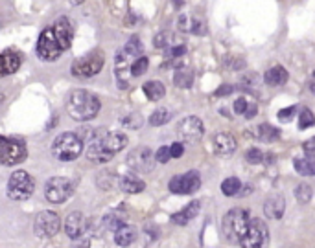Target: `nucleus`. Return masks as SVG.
I'll use <instances>...</instances> for the list:
<instances>
[{"label":"nucleus","mask_w":315,"mask_h":248,"mask_svg":"<svg viewBox=\"0 0 315 248\" xmlns=\"http://www.w3.org/2000/svg\"><path fill=\"white\" fill-rule=\"evenodd\" d=\"M172 120V112L168 108H157L153 110V114L149 116V125L153 127H160V125H166Z\"/></svg>","instance_id":"28"},{"label":"nucleus","mask_w":315,"mask_h":248,"mask_svg":"<svg viewBox=\"0 0 315 248\" xmlns=\"http://www.w3.org/2000/svg\"><path fill=\"white\" fill-rule=\"evenodd\" d=\"M2 99H4V96H2V94H0V105H2Z\"/></svg>","instance_id":"54"},{"label":"nucleus","mask_w":315,"mask_h":248,"mask_svg":"<svg viewBox=\"0 0 315 248\" xmlns=\"http://www.w3.org/2000/svg\"><path fill=\"white\" fill-rule=\"evenodd\" d=\"M251 223V215L247 210L241 208H234L223 217V233L225 239L229 243H238L240 245L241 237L245 235V231Z\"/></svg>","instance_id":"4"},{"label":"nucleus","mask_w":315,"mask_h":248,"mask_svg":"<svg viewBox=\"0 0 315 248\" xmlns=\"http://www.w3.org/2000/svg\"><path fill=\"white\" fill-rule=\"evenodd\" d=\"M302 151H304L306 158H314L315 160V136L302 143Z\"/></svg>","instance_id":"41"},{"label":"nucleus","mask_w":315,"mask_h":248,"mask_svg":"<svg viewBox=\"0 0 315 248\" xmlns=\"http://www.w3.org/2000/svg\"><path fill=\"white\" fill-rule=\"evenodd\" d=\"M314 74H315V72H314Z\"/></svg>","instance_id":"55"},{"label":"nucleus","mask_w":315,"mask_h":248,"mask_svg":"<svg viewBox=\"0 0 315 248\" xmlns=\"http://www.w3.org/2000/svg\"><path fill=\"white\" fill-rule=\"evenodd\" d=\"M212 147L219 157H231L238 147V142L231 132H216L212 138Z\"/></svg>","instance_id":"16"},{"label":"nucleus","mask_w":315,"mask_h":248,"mask_svg":"<svg viewBox=\"0 0 315 248\" xmlns=\"http://www.w3.org/2000/svg\"><path fill=\"white\" fill-rule=\"evenodd\" d=\"M52 26H54V32L58 35L59 42L65 46V50L70 48V42H72V28H70L68 18L61 17V18H58Z\"/></svg>","instance_id":"19"},{"label":"nucleus","mask_w":315,"mask_h":248,"mask_svg":"<svg viewBox=\"0 0 315 248\" xmlns=\"http://www.w3.org/2000/svg\"><path fill=\"white\" fill-rule=\"evenodd\" d=\"M312 125H315V116L312 114L310 108H302L300 114H298V127L300 129H308Z\"/></svg>","instance_id":"36"},{"label":"nucleus","mask_w":315,"mask_h":248,"mask_svg":"<svg viewBox=\"0 0 315 248\" xmlns=\"http://www.w3.org/2000/svg\"><path fill=\"white\" fill-rule=\"evenodd\" d=\"M89 228V221L85 219V215L81 212H72V213H68L65 221V231L66 235L70 237V239H79L83 237V233L87 231Z\"/></svg>","instance_id":"15"},{"label":"nucleus","mask_w":315,"mask_h":248,"mask_svg":"<svg viewBox=\"0 0 315 248\" xmlns=\"http://www.w3.org/2000/svg\"><path fill=\"white\" fill-rule=\"evenodd\" d=\"M174 83L179 89H190L192 85H194V72L186 70V68L177 70L174 75Z\"/></svg>","instance_id":"27"},{"label":"nucleus","mask_w":315,"mask_h":248,"mask_svg":"<svg viewBox=\"0 0 315 248\" xmlns=\"http://www.w3.org/2000/svg\"><path fill=\"white\" fill-rule=\"evenodd\" d=\"M293 167L302 177H315V160L314 158H295Z\"/></svg>","instance_id":"24"},{"label":"nucleus","mask_w":315,"mask_h":248,"mask_svg":"<svg viewBox=\"0 0 315 248\" xmlns=\"http://www.w3.org/2000/svg\"><path fill=\"white\" fill-rule=\"evenodd\" d=\"M264 81L269 87H280V85H284V83L288 81V72L282 66H273V68H269L265 72Z\"/></svg>","instance_id":"21"},{"label":"nucleus","mask_w":315,"mask_h":248,"mask_svg":"<svg viewBox=\"0 0 315 248\" xmlns=\"http://www.w3.org/2000/svg\"><path fill=\"white\" fill-rule=\"evenodd\" d=\"M245 160H247L249 164H260V162L264 160V155H262V151H260V149L253 147L245 153Z\"/></svg>","instance_id":"38"},{"label":"nucleus","mask_w":315,"mask_h":248,"mask_svg":"<svg viewBox=\"0 0 315 248\" xmlns=\"http://www.w3.org/2000/svg\"><path fill=\"white\" fill-rule=\"evenodd\" d=\"M28 157V149L24 142L19 138L0 136V165H17L24 162Z\"/></svg>","instance_id":"6"},{"label":"nucleus","mask_w":315,"mask_h":248,"mask_svg":"<svg viewBox=\"0 0 315 248\" xmlns=\"http://www.w3.org/2000/svg\"><path fill=\"white\" fill-rule=\"evenodd\" d=\"M149 66V59L146 57V55H140L138 59H135L131 65V74L135 75V77H138V75L146 74V70H148Z\"/></svg>","instance_id":"31"},{"label":"nucleus","mask_w":315,"mask_h":248,"mask_svg":"<svg viewBox=\"0 0 315 248\" xmlns=\"http://www.w3.org/2000/svg\"><path fill=\"white\" fill-rule=\"evenodd\" d=\"M83 142L76 136V132L58 134L52 142V155L59 162H72L81 155Z\"/></svg>","instance_id":"3"},{"label":"nucleus","mask_w":315,"mask_h":248,"mask_svg":"<svg viewBox=\"0 0 315 248\" xmlns=\"http://www.w3.org/2000/svg\"><path fill=\"white\" fill-rule=\"evenodd\" d=\"M35 191V180L28 171H15L8 180V197L13 200H26Z\"/></svg>","instance_id":"8"},{"label":"nucleus","mask_w":315,"mask_h":248,"mask_svg":"<svg viewBox=\"0 0 315 248\" xmlns=\"http://www.w3.org/2000/svg\"><path fill=\"white\" fill-rule=\"evenodd\" d=\"M201 186V177L197 171H188L184 175H175L170 180V191L175 195H190Z\"/></svg>","instance_id":"13"},{"label":"nucleus","mask_w":315,"mask_h":248,"mask_svg":"<svg viewBox=\"0 0 315 248\" xmlns=\"http://www.w3.org/2000/svg\"><path fill=\"white\" fill-rule=\"evenodd\" d=\"M127 145V136L122 132H109L107 129H96L92 140L87 143V157L91 162L105 164L116 153Z\"/></svg>","instance_id":"1"},{"label":"nucleus","mask_w":315,"mask_h":248,"mask_svg":"<svg viewBox=\"0 0 315 248\" xmlns=\"http://www.w3.org/2000/svg\"><path fill=\"white\" fill-rule=\"evenodd\" d=\"M286 212V200L282 195H271V197H267L264 204V213L267 219H275V221H278L282 219V215Z\"/></svg>","instance_id":"18"},{"label":"nucleus","mask_w":315,"mask_h":248,"mask_svg":"<svg viewBox=\"0 0 315 248\" xmlns=\"http://www.w3.org/2000/svg\"><path fill=\"white\" fill-rule=\"evenodd\" d=\"M258 81H260V77L256 74H253V72H247V74L241 75V85H245V87H256Z\"/></svg>","instance_id":"42"},{"label":"nucleus","mask_w":315,"mask_h":248,"mask_svg":"<svg viewBox=\"0 0 315 248\" xmlns=\"http://www.w3.org/2000/svg\"><path fill=\"white\" fill-rule=\"evenodd\" d=\"M68 2H70V4H74V6H79V4H83L85 0H68Z\"/></svg>","instance_id":"51"},{"label":"nucleus","mask_w":315,"mask_h":248,"mask_svg":"<svg viewBox=\"0 0 315 248\" xmlns=\"http://www.w3.org/2000/svg\"><path fill=\"white\" fill-rule=\"evenodd\" d=\"M295 112H297V107H288V108H282L280 112H278V120L280 122H291V118L295 116Z\"/></svg>","instance_id":"43"},{"label":"nucleus","mask_w":315,"mask_h":248,"mask_svg":"<svg viewBox=\"0 0 315 248\" xmlns=\"http://www.w3.org/2000/svg\"><path fill=\"white\" fill-rule=\"evenodd\" d=\"M256 136L260 138V140H264V142H273V140H276V138L280 136V131H278L276 127H273V125L262 124V125H258Z\"/></svg>","instance_id":"26"},{"label":"nucleus","mask_w":315,"mask_h":248,"mask_svg":"<svg viewBox=\"0 0 315 248\" xmlns=\"http://www.w3.org/2000/svg\"><path fill=\"white\" fill-rule=\"evenodd\" d=\"M312 195H314V190L308 184H298L297 188H295V198L300 204H308L312 200Z\"/></svg>","instance_id":"29"},{"label":"nucleus","mask_w":315,"mask_h":248,"mask_svg":"<svg viewBox=\"0 0 315 248\" xmlns=\"http://www.w3.org/2000/svg\"><path fill=\"white\" fill-rule=\"evenodd\" d=\"M232 92H234V87H232V85H221L219 89H216L214 90V96L216 98H225V96H231Z\"/></svg>","instance_id":"46"},{"label":"nucleus","mask_w":315,"mask_h":248,"mask_svg":"<svg viewBox=\"0 0 315 248\" xmlns=\"http://www.w3.org/2000/svg\"><path fill=\"white\" fill-rule=\"evenodd\" d=\"M199 210H201V206H199V202H196V200H194V202H190L188 206L182 210V213H184V217H186L188 221H192V219H196V217H197Z\"/></svg>","instance_id":"39"},{"label":"nucleus","mask_w":315,"mask_h":248,"mask_svg":"<svg viewBox=\"0 0 315 248\" xmlns=\"http://www.w3.org/2000/svg\"><path fill=\"white\" fill-rule=\"evenodd\" d=\"M115 175L109 173V171H103V173L98 175V178H96V184H98L101 190H111L113 186H115Z\"/></svg>","instance_id":"34"},{"label":"nucleus","mask_w":315,"mask_h":248,"mask_svg":"<svg viewBox=\"0 0 315 248\" xmlns=\"http://www.w3.org/2000/svg\"><path fill=\"white\" fill-rule=\"evenodd\" d=\"M105 65V57H103V52L94 50L91 53L83 55V57L76 59L72 66H70V72L76 77H92L101 72V68Z\"/></svg>","instance_id":"7"},{"label":"nucleus","mask_w":315,"mask_h":248,"mask_svg":"<svg viewBox=\"0 0 315 248\" xmlns=\"http://www.w3.org/2000/svg\"><path fill=\"white\" fill-rule=\"evenodd\" d=\"M124 48L127 50V52H129L135 59H138L142 55V42H140V39H138L137 35H135V37H131V39L127 41V44H125Z\"/></svg>","instance_id":"35"},{"label":"nucleus","mask_w":315,"mask_h":248,"mask_svg":"<svg viewBox=\"0 0 315 248\" xmlns=\"http://www.w3.org/2000/svg\"><path fill=\"white\" fill-rule=\"evenodd\" d=\"M127 165L137 173H148L155 165V157L149 147H137L127 155Z\"/></svg>","instance_id":"12"},{"label":"nucleus","mask_w":315,"mask_h":248,"mask_svg":"<svg viewBox=\"0 0 315 248\" xmlns=\"http://www.w3.org/2000/svg\"><path fill=\"white\" fill-rule=\"evenodd\" d=\"M190 33L194 35H205L207 33V22L196 15H190Z\"/></svg>","instance_id":"32"},{"label":"nucleus","mask_w":315,"mask_h":248,"mask_svg":"<svg viewBox=\"0 0 315 248\" xmlns=\"http://www.w3.org/2000/svg\"><path fill=\"white\" fill-rule=\"evenodd\" d=\"M247 107H249V101L245 98H238L234 101V112L236 114H245Z\"/></svg>","instance_id":"45"},{"label":"nucleus","mask_w":315,"mask_h":248,"mask_svg":"<svg viewBox=\"0 0 315 248\" xmlns=\"http://www.w3.org/2000/svg\"><path fill=\"white\" fill-rule=\"evenodd\" d=\"M103 226L107 228V230H120L122 226H125V221L122 217H118V215H107V217H103Z\"/></svg>","instance_id":"33"},{"label":"nucleus","mask_w":315,"mask_h":248,"mask_svg":"<svg viewBox=\"0 0 315 248\" xmlns=\"http://www.w3.org/2000/svg\"><path fill=\"white\" fill-rule=\"evenodd\" d=\"M72 248H91V239H87V237H79V239H76L74 247Z\"/></svg>","instance_id":"50"},{"label":"nucleus","mask_w":315,"mask_h":248,"mask_svg":"<svg viewBox=\"0 0 315 248\" xmlns=\"http://www.w3.org/2000/svg\"><path fill=\"white\" fill-rule=\"evenodd\" d=\"M267 243H269V230H267L265 223L262 219L251 217L247 231L240 241L241 248H265Z\"/></svg>","instance_id":"9"},{"label":"nucleus","mask_w":315,"mask_h":248,"mask_svg":"<svg viewBox=\"0 0 315 248\" xmlns=\"http://www.w3.org/2000/svg\"><path fill=\"white\" fill-rule=\"evenodd\" d=\"M66 112L76 122H89L99 112V99L89 90H72L66 99Z\"/></svg>","instance_id":"2"},{"label":"nucleus","mask_w":315,"mask_h":248,"mask_svg":"<svg viewBox=\"0 0 315 248\" xmlns=\"http://www.w3.org/2000/svg\"><path fill=\"white\" fill-rule=\"evenodd\" d=\"M118 186L125 193H140V191L146 190V182L138 178L137 175H124V177H120Z\"/></svg>","instance_id":"20"},{"label":"nucleus","mask_w":315,"mask_h":248,"mask_svg":"<svg viewBox=\"0 0 315 248\" xmlns=\"http://www.w3.org/2000/svg\"><path fill=\"white\" fill-rule=\"evenodd\" d=\"M65 52V46L59 42L58 35L54 32V26L44 28L37 39V55L41 61H58L61 53Z\"/></svg>","instance_id":"5"},{"label":"nucleus","mask_w":315,"mask_h":248,"mask_svg":"<svg viewBox=\"0 0 315 248\" xmlns=\"http://www.w3.org/2000/svg\"><path fill=\"white\" fill-rule=\"evenodd\" d=\"M172 223L174 224H179V226H184V224H188L190 221L184 217V213L182 212H179V213H174L172 215Z\"/></svg>","instance_id":"48"},{"label":"nucleus","mask_w":315,"mask_h":248,"mask_svg":"<svg viewBox=\"0 0 315 248\" xmlns=\"http://www.w3.org/2000/svg\"><path fill=\"white\" fill-rule=\"evenodd\" d=\"M135 241H137V228H133V226L125 224L120 230L115 231V243L118 247H129Z\"/></svg>","instance_id":"22"},{"label":"nucleus","mask_w":315,"mask_h":248,"mask_svg":"<svg viewBox=\"0 0 315 248\" xmlns=\"http://www.w3.org/2000/svg\"><path fill=\"white\" fill-rule=\"evenodd\" d=\"M177 134L184 142H197L205 134V125H203L201 118H197V116H188V118H184V120L179 122Z\"/></svg>","instance_id":"14"},{"label":"nucleus","mask_w":315,"mask_h":248,"mask_svg":"<svg viewBox=\"0 0 315 248\" xmlns=\"http://www.w3.org/2000/svg\"><path fill=\"white\" fill-rule=\"evenodd\" d=\"M142 90L146 94V98L151 101H158V99L164 98L166 94V87L160 81H148L142 85Z\"/></svg>","instance_id":"23"},{"label":"nucleus","mask_w":315,"mask_h":248,"mask_svg":"<svg viewBox=\"0 0 315 248\" xmlns=\"http://www.w3.org/2000/svg\"><path fill=\"white\" fill-rule=\"evenodd\" d=\"M72 191H74V186H72V182L68 180V178H65V177H54L44 186V197L48 198L50 202H54V204H61V202H65L66 198L72 195Z\"/></svg>","instance_id":"10"},{"label":"nucleus","mask_w":315,"mask_h":248,"mask_svg":"<svg viewBox=\"0 0 315 248\" xmlns=\"http://www.w3.org/2000/svg\"><path fill=\"white\" fill-rule=\"evenodd\" d=\"M256 112H258V107H256V103H249V107H247V110H245V118L247 120H251V118H255L256 116Z\"/></svg>","instance_id":"49"},{"label":"nucleus","mask_w":315,"mask_h":248,"mask_svg":"<svg viewBox=\"0 0 315 248\" xmlns=\"http://www.w3.org/2000/svg\"><path fill=\"white\" fill-rule=\"evenodd\" d=\"M175 8H181V4H184V0H174Z\"/></svg>","instance_id":"52"},{"label":"nucleus","mask_w":315,"mask_h":248,"mask_svg":"<svg viewBox=\"0 0 315 248\" xmlns=\"http://www.w3.org/2000/svg\"><path fill=\"white\" fill-rule=\"evenodd\" d=\"M310 90H312V92H314V94H315V81L310 83Z\"/></svg>","instance_id":"53"},{"label":"nucleus","mask_w":315,"mask_h":248,"mask_svg":"<svg viewBox=\"0 0 315 248\" xmlns=\"http://www.w3.org/2000/svg\"><path fill=\"white\" fill-rule=\"evenodd\" d=\"M182 153H184V145H182L181 142H175V143L170 145V155H172V158L182 157Z\"/></svg>","instance_id":"47"},{"label":"nucleus","mask_w":315,"mask_h":248,"mask_svg":"<svg viewBox=\"0 0 315 248\" xmlns=\"http://www.w3.org/2000/svg\"><path fill=\"white\" fill-rule=\"evenodd\" d=\"M122 125L135 131V129H140L142 125H144V118L138 112H133V114H127L125 118H122Z\"/></svg>","instance_id":"30"},{"label":"nucleus","mask_w":315,"mask_h":248,"mask_svg":"<svg viewBox=\"0 0 315 248\" xmlns=\"http://www.w3.org/2000/svg\"><path fill=\"white\" fill-rule=\"evenodd\" d=\"M22 57L20 53L15 50H6L0 53V77H6V75L15 74L17 70L20 68Z\"/></svg>","instance_id":"17"},{"label":"nucleus","mask_w":315,"mask_h":248,"mask_svg":"<svg viewBox=\"0 0 315 248\" xmlns=\"http://www.w3.org/2000/svg\"><path fill=\"white\" fill-rule=\"evenodd\" d=\"M170 41H172V33L160 32L153 37V46H155V48H168Z\"/></svg>","instance_id":"37"},{"label":"nucleus","mask_w":315,"mask_h":248,"mask_svg":"<svg viewBox=\"0 0 315 248\" xmlns=\"http://www.w3.org/2000/svg\"><path fill=\"white\" fill-rule=\"evenodd\" d=\"M240 191H241L240 178H236V177H229V178H225V180L221 182V193H223L225 197L240 195Z\"/></svg>","instance_id":"25"},{"label":"nucleus","mask_w":315,"mask_h":248,"mask_svg":"<svg viewBox=\"0 0 315 248\" xmlns=\"http://www.w3.org/2000/svg\"><path fill=\"white\" fill-rule=\"evenodd\" d=\"M186 55V46L184 44H177L168 50V59H181Z\"/></svg>","instance_id":"40"},{"label":"nucleus","mask_w":315,"mask_h":248,"mask_svg":"<svg viewBox=\"0 0 315 248\" xmlns=\"http://www.w3.org/2000/svg\"><path fill=\"white\" fill-rule=\"evenodd\" d=\"M61 228V219L56 212H41L37 215L35 223H33V231L37 237L41 239H48V237H54L56 233L59 231Z\"/></svg>","instance_id":"11"},{"label":"nucleus","mask_w":315,"mask_h":248,"mask_svg":"<svg viewBox=\"0 0 315 248\" xmlns=\"http://www.w3.org/2000/svg\"><path fill=\"white\" fill-rule=\"evenodd\" d=\"M170 158H172V155H170V147L157 149V153H155V160H157V162H160V164H166Z\"/></svg>","instance_id":"44"}]
</instances>
